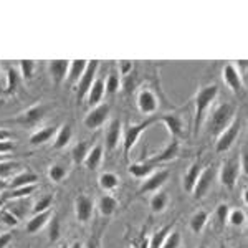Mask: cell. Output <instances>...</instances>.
Instances as JSON below:
<instances>
[{
    "mask_svg": "<svg viewBox=\"0 0 248 248\" xmlns=\"http://www.w3.org/2000/svg\"><path fill=\"white\" fill-rule=\"evenodd\" d=\"M218 94V86L217 85H205L202 88H199L197 94H195L194 99V134L197 136L199 131H201V126L205 119V114L209 111V108L212 106V103L215 101Z\"/></svg>",
    "mask_w": 248,
    "mask_h": 248,
    "instance_id": "6da1fadb",
    "label": "cell"
},
{
    "mask_svg": "<svg viewBox=\"0 0 248 248\" xmlns=\"http://www.w3.org/2000/svg\"><path fill=\"white\" fill-rule=\"evenodd\" d=\"M233 118H235V108L232 106L230 103H223V105L217 106L209 119L210 134L218 136L232 121H233Z\"/></svg>",
    "mask_w": 248,
    "mask_h": 248,
    "instance_id": "7a4b0ae2",
    "label": "cell"
},
{
    "mask_svg": "<svg viewBox=\"0 0 248 248\" xmlns=\"http://www.w3.org/2000/svg\"><path fill=\"white\" fill-rule=\"evenodd\" d=\"M153 123H155V118H149L142 123H138V124H129L126 129L123 131V151H124V157H127L129 153L133 151V147L138 144L139 138L147 127L151 126Z\"/></svg>",
    "mask_w": 248,
    "mask_h": 248,
    "instance_id": "3957f363",
    "label": "cell"
},
{
    "mask_svg": "<svg viewBox=\"0 0 248 248\" xmlns=\"http://www.w3.org/2000/svg\"><path fill=\"white\" fill-rule=\"evenodd\" d=\"M240 129H242V118L235 116L233 121H232L225 129L217 136V142H215V151L217 153H227L232 146L237 141Z\"/></svg>",
    "mask_w": 248,
    "mask_h": 248,
    "instance_id": "277c9868",
    "label": "cell"
},
{
    "mask_svg": "<svg viewBox=\"0 0 248 248\" xmlns=\"http://www.w3.org/2000/svg\"><path fill=\"white\" fill-rule=\"evenodd\" d=\"M240 170H242L240 157L227 159V161L222 164L220 172H218V179H220V182H222V186L230 190L233 189V187L237 186V181L240 177Z\"/></svg>",
    "mask_w": 248,
    "mask_h": 248,
    "instance_id": "5b68a950",
    "label": "cell"
},
{
    "mask_svg": "<svg viewBox=\"0 0 248 248\" xmlns=\"http://www.w3.org/2000/svg\"><path fill=\"white\" fill-rule=\"evenodd\" d=\"M98 68H99L98 60H91V62H88L85 73H83V77L79 78V81L77 83V99H78V103H81L83 99H86L88 91H90L91 85H93L94 79H96Z\"/></svg>",
    "mask_w": 248,
    "mask_h": 248,
    "instance_id": "8992f818",
    "label": "cell"
},
{
    "mask_svg": "<svg viewBox=\"0 0 248 248\" xmlns=\"http://www.w3.org/2000/svg\"><path fill=\"white\" fill-rule=\"evenodd\" d=\"M169 179V170L167 169H159L154 170L151 175H147L144 179V182L139 187V194H146V192H157L164 184Z\"/></svg>",
    "mask_w": 248,
    "mask_h": 248,
    "instance_id": "52a82bcc",
    "label": "cell"
},
{
    "mask_svg": "<svg viewBox=\"0 0 248 248\" xmlns=\"http://www.w3.org/2000/svg\"><path fill=\"white\" fill-rule=\"evenodd\" d=\"M46 114V106L45 105H35L29 108L27 111H23L22 114L17 116L15 123L22 124L25 127H31V126H37V124L42 121L43 116Z\"/></svg>",
    "mask_w": 248,
    "mask_h": 248,
    "instance_id": "ba28073f",
    "label": "cell"
},
{
    "mask_svg": "<svg viewBox=\"0 0 248 248\" xmlns=\"http://www.w3.org/2000/svg\"><path fill=\"white\" fill-rule=\"evenodd\" d=\"M108 116H109V105L103 103V105L94 106L85 118V126L88 129H98L99 126L106 123Z\"/></svg>",
    "mask_w": 248,
    "mask_h": 248,
    "instance_id": "9c48e42d",
    "label": "cell"
},
{
    "mask_svg": "<svg viewBox=\"0 0 248 248\" xmlns=\"http://www.w3.org/2000/svg\"><path fill=\"white\" fill-rule=\"evenodd\" d=\"M94 212V202L91 201L88 195H79L75 201V215H77V220L81 223L90 222L91 217H93Z\"/></svg>",
    "mask_w": 248,
    "mask_h": 248,
    "instance_id": "30bf717a",
    "label": "cell"
},
{
    "mask_svg": "<svg viewBox=\"0 0 248 248\" xmlns=\"http://www.w3.org/2000/svg\"><path fill=\"white\" fill-rule=\"evenodd\" d=\"M214 177H215V172L212 167H205V169H202L201 175H199L197 182H195V186H194V190H192L194 199H202L203 195L210 190L212 182H214Z\"/></svg>",
    "mask_w": 248,
    "mask_h": 248,
    "instance_id": "8fae6325",
    "label": "cell"
},
{
    "mask_svg": "<svg viewBox=\"0 0 248 248\" xmlns=\"http://www.w3.org/2000/svg\"><path fill=\"white\" fill-rule=\"evenodd\" d=\"M68 70H70V60H51L48 62V71H50L51 81L55 86H60L66 79Z\"/></svg>",
    "mask_w": 248,
    "mask_h": 248,
    "instance_id": "7c38bea8",
    "label": "cell"
},
{
    "mask_svg": "<svg viewBox=\"0 0 248 248\" xmlns=\"http://www.w3.org/2000/svg\"><path fill=\"white\" fill-rule=\"evenodd\" d=\"M159 101H157V96H155L153 91L144 88V90L139 91L138 94V108L142 114H154L157 111Z\"/></svg>",
    "mask_w": 248,
    "mask_h": 248,
    "instance_id": "4fadbf2b",
    "label": "cell"
},
{
    "mask_svg": "<svg viewBox=\"0 0 248 248\" xmlns=\"http://www.w3.org/2000/svg\"><path fill=\"white\" fill-rule=\"evenodd\" d=\"M222 78H223V81H225V85L229 86L233 93H240V91L243 90L242 73H240L238 68L235 65H232V63L225 65V68H223Z\"/></svg>",
    "mask_w": 248,
    "mask_h": 248,
    "instance_id": "5bb4252c",
    "label": "cell"
},
{
    "mask_svg": "<svg viewBox=\"0 0 248 248\" xmlns=\"http://www.w3.org/2000/svg\"><path fill=\"white\" fill-rule=\"evenodd\" d=\"M155 121H162L166 124V127L169 129V133L172 136V139H181L184 138V123L182 118L177 114H162L159 118H155Z\"/></svg>",
    "mask_w": 248,
    "mask_h": 248,
    "instance_id": "9a60e30c",
    "label": "cell"
},
{
    "mask_svg": "<svg viewBox=\"0 0 248 248\" xmlns=\"http://www.w3.org/2000/svg\"><path fill=\"white\" fill-rule=\"evenodd\" d=\"M51 217H53V212L50 210H45V212H40V214H33L31 217L27 220V232H29L30 235L37 233V232H40L42 229H45V227L48 225V222L51 220Z\"/></svg>",
    "mask_w": 248,
    "mask_h": 248,
    "instance_id": "2e32d148",
    "label": "cell"
},
{
    "mask_svg": "<svg viewBox=\"0 0 248 248\" xmlns=\"http://www.w3.org/2000/svg\"><path fill=\"white\" fill-rule=\"evenodd\" d=\"M121 136H123V124L119 119H113L106 129V149L114 151L119 146Z\"/></svg>",
    "mask_w": 248,
    "mask_h": 248,
    "instance_id": "e0dca14e",
    "label": "cell"
},
{
    "mask_svg": "<svg viewBox=\"0 0 248 248\" xmlns=\"http://www.w3.org/2000/svg\"><path fill=\"white\" fill-rule=\"evenodd\" d=\"M179 149H181V144H179L177 139H172V142H169L166 147H164L161 154H157L155 157L151 159V162H153L154 166L162 164V162H169V161H172V159L179 155Z\"/></svg>",
    "mask_w": 248,
    "mask_h": 248,
    "instance_id": "ac0fdd59",
    "label": "cell"
},
{
    "mask_svg": "<svg viewBox=\"0 0 248 248\" xmlns=\"http://www.w3.org/2000/svg\"><path fill=\"white\" fill-rule=\"evenodd\" d=\"M105 93H106V91H105V79L96 77L94 83L91 85L90 91H88V94H86L88 105L93 106V108L98 106L99 103H101V99H103V96H105Z\"/></svg>",
    "mask_w": 248,
    "mask_h": 248,
    "instance_id": "d6986e66",
    "label": "cell"
},
{
    "mask_svg": "<svg viewBox=\"0 0 248 248\" xmlns=\"http://www.w3.org/2000/svg\"><path fill=\"white\" fill-rule=\"evenodd\" d=\"M86 65H88V60H73V62H70V70H68V75H66L68 85L70 86L77 85L79 81V78L83 77V73H85Z\"/></svg>",
    "mask_w": 248,
    "mask_h": 248,
    "instance_id": "ffe728a7",
    "label": "cell"
},
{
    "mask_svg": "<svg viewBox=\"0 0 248 248\" xmlns=\"http://www.w3.org/2000/svg\"><path fill=\"white\" fill-rule=\"evenodd\" d=\"M201 172H202L201 162L195 161V162L190 164L189 169H187V172L184 174V184H182L184 190L189 192V194H192V190H194V186H195V182H197V179H199V175H201Z\"/></svg>",
    "mask_w": 248,
    "mask_h": 248,
    "instance_id": "44dd1931",
    "label": "cell"
},
{
    "mask_svg": "<svg viewBox=\"0 0 248 248\" xmlns=\"http://www.w3.org/2000/svg\"><path fill=\"white\" fill-rule=\"evenodd\" d=\"M38 181V175L35 172L25 170L20 172V174L14 175V179L9 182V189H20V187H27V186H35Z\"/></svg>",
    "mask_w": 248,
    "mask_h": 248,
    "instance_id": "7402d4cb",
    "label": "cell"
},
{
    "mask_svg": "<svg viewBox=\"0 0 248 248\" xmlns=\"http://www.w3.org/2000/svg\"><path fill=\"white\" fill-rule=\"evenodd\" d=\"M58 127L57 126H46V127H40V129L35 131L33 134L30 136L29 142L31 146H42V144H45L50 141L51 138H53L55 134H57Z\"/></svg>",
    "mask_w": 248,
    "mask_h": 248,
    "instance_id": "603a6c76",
    "label": "cell"
},
{
    "mask_svg": "<svg viewBox=\"0 0 248 248\" xmlns=\"http://www.w3.org/2000/svg\"><path fill=\"white\" fill-rule=\"evenodd\" d=\"M5 209L10 212V214H14L15 217L18 220H23L27 217V214L31 210L30 203H29V197L27 199H17V201H10L9 203L5 205Z\"/></svg>",
    "mask_w": 248,
    "mask_h": 248,
    "instance_id": "cb8c5ba5",
    "label": "cell"
},
{
    "mask_svg": "<svg viewBox=\"0 0 248 248\" xmlns=\"http://www.w3.org/2000/svg\"><path fill=\"white\" fill-rule=\"evenodd\" d=\"M71 138H73V129H71L70 124L60 126L57 134H55V149H65L68 144L71 142Z\"/></svg>",
    "mask_w": 248,
    "mask_h": 248,
    "instance_id": "d4e9b609",
    "label": "cell"
},
{
    "mask_svg": "<svg viewBox=\"0 0 248 248\" xmlns=\"http://www.w3.org/2000/svg\"><path fill=\"white\" fill-rule=\"evenodd\" d=\"M154 170H155V166L151 161L134 162L129 166V174L133 175V177H138V179H146L147 175H151Z\"/></svg>",
    "mask_w": 248,
    "mask_h": 248,
    "instance_id": "484cf974",
    "label": "cell"
},
{
    "mask_svg": "<svg viewBox=\"0 0 248 248\" xmlns=\"http://www.w3.org/2000/svg\"><path fill=\"white\" fill-rule=\"evenodd\" d=\"M101 162H103V146H99V144H98V146L91 147L83 164L86 166V169L94 170V169H98V167L101 166Z\"/></svg>",
    "mask_w": 248,
    "mask_h": 248,
    "instance_id": "4316f807",
    "label": "cell"
},
{
    "mask_svg": "<svg viewBox=\"0 0 248 248\" xmlns=\"http://www.w3.org/2000/svg\"><path fill=\"white\" fill-rule=\"evenodd\" d=\"M116 209H118V201L113 197V195H103L98 202V210L103 217H111L114 214Z\"/></svg>",
    "mask_w": 248,
    "mask_h": 248,
    "instance_id": "83f0119b",
    "label": "cell"
},
{
    "mask_svg": "<svg viewBox=\"0 0 248 248\" xmlns=\"http://www.w3.org/2000/svg\"><path fill=\"white\" fill-rule=\"evenodd\" d=\"M35 192V186L20 187V189H7L3 192V199L5 201H17V199H27Z\"/></svg>",
    "mask_w": 248,
    "mask_h": 248,
    "instance_id": "f1b7e54d",
    "label": "cell"
},
{
    "mask_svg": "<svg viewBox=\"0 0 248 248\" xmlns=\"http://www.w3.org/2000/svg\"><path fill=\"white\" fill-rule=\"evenodd\" d=\"M207 222H209V212H205V210L195 212L190 217V230L194 232V233H201V232L205 229Z\"/></svg>",
    "mask_w": 248,
    "mask_h": 248,
    "instance_id": "f546056e",
    "label": "cell"
},
{
    "mask_svg": "<svg viewBox=\"0 0 248 248\" xmlns=\"http://www.w3.org/2000/svg\"><path fill=\"white\" fill-rule=\"evenodd\" d=\"M98 182H99V187L105 192H111V190L118 189L119 177L116 174H113V172H103V174L99 175Z\"/></svg>",
    "mask_w": 248,
    "mask_h": 248,
    "instance_id": "4dcf8cb0",
    "label": "cell"
},
{
    "mask_svg": "<svg viewBox=\"0 0 248 248\" xmlns=\"http://www.w3.org/2000/svg\"><path fill=\"white\" fill-rule=\"evenodd\" d=\"M90 153V146H88L86 141H79L78 144H75V147L71 149V159H73V162L79 166V164L85 162L86 155Z\"/></svg>",
    "mask_w": 248,
    "mask_h": 248,
    "instance_id": "1f68e13d",
    "label": "cell"
},
{
    "mask_svg": "<svg viewBox=\"0 0 248 248\" xmlns=\"http://www.w3.org/2000/svg\"><path fill=\"white\" fill-rule=\"evenodd\" d=\"M174 230V223H170V225H166L162 227L159 232H155V233L151 237V240L147 242V248H161L164 240H166V237L169 235V232Z\"/></svg>",
    "mask_w": 248,
    "mask_h": 248,
    "instance_id": "d6a6232c",
    "label": "cell"
},
{
    "mask_svg": "<svg viewBox=\"0 0 248 248\" xmlns=\"http://www.w3.org/2000/svg\"><path fill=\"white\" fill-rule=\"evenodd\" d=\"M167 203H169V197H167L166 192H157L151 199V209H153V212H162L167 207Z\"/></svg>",
    "mask_w": 248,
    "mask_h": 248,
    "instance_id": "836d02e7",
    "label": "cell"
},
{
    "mask_svg": "<svg viewBox=\"0 0 248 248\" xmlns=\"http://www.w3.org/2000/svg\"><path fill=\"white\" fill-rule=\"evenodd\" d=\"M18 71L15 70V68H9L7 70V88H5V91L9 94H14L15 91H17V88H18Z\"/></svg>",
    "mask_w": 248,
    "mask_h": 248,
    "instance_id": "e575fe53",
    "label": "cell"
},
{
    "mask_svg": "<svg viewBox=\"0 0 248 248\" xmlns=\"http://www.w3.org/2000/svg\"><path fill=\"white\" fill-rule=\"evenodd\" d=\"M48 177L53 182H62L66 177V167L62 166V164H53L48 169Z\"/></svg>",
    "mask_w": 248,
    "mask_h": 248,
    "instance_id": "d590c367",
    "label": "cell"
},
{
    "mask_svg": "<svg viewBox=\"0 0 248 248\" xmlns=\"http://www.w3.org/2000/svg\"><path fill=\"white\" fill-rule=\"evenodd\" d=\"M181 242H182L181 232L170 230L169 235H167L166 240H164V243H162L161 248H179V247H181Z\"/></svg>",
    "mask_w": 248,
    "mask_h": 248,
    "instance_id": "8d00e7d4",
    "label": "cell"
},
{
    "mask_svg": "<svg viewBox=\"0 0 248 248\" xmlns=\"http://www.w3.org/2000/svg\"><path fill=\"white\" fill-rule=\"evenodd\" d=\"M229 214H230V207L227 203H218L217 209H215V218H217L220 227H225L229 222Z\"/></svg>",
    "mask_w": 248,
    "mask_h": 248,
    "instance_id": "74e56055",
    "label": "cell"
},
{
    "mask_svg": "<svg viewBox=\"0 0 248 248\" xmlns=\"http://www.w3.org/2000/svg\"><path fill=\"white\" fill-rule=\"evenodd\" d=\"M119 77H118V73L116 71H111L109 75H108V79L105 81V91L108 94H114L116 91L119 90Z\"/></svg>",
    "mask_w": 248,
    "mask_h": 248,
    "instance_id": "f35d334b",
    "label": "cell"
},
{
    "mask_svg": "<svg viewBox=\"0 0 248 248\" xmlns=\"http://www.w3.org/2000/svg\"><path fill=\"white\" fill-rule=\"evenodd\" d=\"M18 222L20 220L15 217L14 214H10L5 207L0 210V225H5V227H9V229H12V227H17Z\"/></svg>",
    "mask_w": 248,
    "mask_h": 248,
    "instance_id": "ab89813d",
    "label": "cell"
},
{
    "mask_svg": "<svg viewBox=\"0 0 248 248\" xmlns=\"http://www.w3.org/2000/svg\"><path fill=\"white\" fill-rule=\"evenodd\" d=\"M60 238V220L58 217H51V220L48 222V240L51 243H55Z\"/></svg>",
    "mask_w": 248,
    "mask_h": 248,
    "instance_id": "60d3db41",
    "label": "cell"
},
{
    "mask_svg": "<svg viewBox=\"0 0 248 248\" xmlns=\"http://www.w3.org/2000/svg\"><path fill=\"white\" fill-rule=\"evenodd\" d=\"M20 73L25 79H31L35 73V62L33 60H20Z\"/></svg>",
    "mask_w": 248,
    "mask_h": 248,
    "instance_id": "b9f144b4",
    "label": "cell"
},
{
    "mask_svg": "<svg viewBox=\"0 0 248 248\" xmlns=\"http://www.w3.org/2000/svg\"><path fill=\"white\" fill-rule=\"evenodd\" d=\"M51 203H53V197H51V195H45V197L40 199L37 203H33V205H31V212H33V214H40V212L50 210Z\"/></svg>",
    "mask_w": 248,
    "mask_h": 248,
    "instance_id": "7bdbcfd3",
    "label": "cell"
},
{
    "mask_svg": "<svg viewBox=\"0 0 248 248\" xmlns=\"http://www.w3.org/2000/svg\"><path fill=\"white\" fill-rule=\"evenodd\" d=\"M229 223H232L233 227H242L243 223H245V214H243V210H240V209L230 210Z\"/></svg>",
    "mask_w": 248,
    "mask_h": 248,
    "instance_id": "ee69618b",
    "label": "cell"
},
{
    "mask_svg": "<svg viewBox=\"0 0 248 248\" xmlns=\"http://www.w3.org/2000/svg\"><path fill=\"white\" fill-rule=\"evenodd\" d=\"M18 164L14 162V161H2L0 162V179H5L9 177V175L17 169Z\"/></svg>",
    "mask_w": 248,
    "mask_h": 248,
    "instance_id": "f6af8a7d",
    "label": "cell"
},
{
    "mask_svg": "<svg viewBox=\"0 0 248 248\" xmlns=\"http://www.w3.org/2000/svg\"><path fill=\"white\" fill-rule=\"evenodd\" d=\"M119 70H121L123 77H127L129 71H133V62H129V60H123V62H119Z\"/></svg>",
    "mask_w": 248,
    "mask_h": 248,
    "instance_id": "bcb514c9",
    "label": "cell"
},
{
    "mask_svg": "<svg viewBox=\"0 0 248 248\" xmlns=\"http://www.w3.org/2000/svg\"><path fill=\"white\" fill-rule=\"evenodd\" d=\"M12 149H14V146H12L10 141H3L0 142V155H7L12 153Z\"/></svg>",
    "mask_w": 248,
    "mask_h": 248,
    "instance_id": "7dc6e473",
    "label": "cell"
},
{
    "mask_svg": "<svg viewBox=\"0 0 248 248\" xmlns=\"http://www.w3.org/2000/svg\"><path fill=\"white\" fill-rule=\"evenodd\" d=\"M10 242H12V233H9V232L0 233V248H7Z\"/></svg>",
    "mask_w": 248,
    "mask_h": 248,
    "instance_id": "c3c4849f",
    "label": "cell"
},
{
    "mask_svg": "<svg viewBox=\"0 0 248 248\" xmlns=\"http://www.w3.org/2000/svg\"><path fill=\"white\" fill-rule=\"evenodd\" d=\"M3 141H10V133L5 129H0V142Z\"/></svg>",
    "mask_w": 248,
    "mask_h": 248,
    "instance_id": "681fc988",
    "label": "cell"
},
{
    "mask_svg": "<svg viewBox=\"0 0 248 248\" xmlns=\"http://www.w3.org/2000/svg\"><path fill=\"white\" fill-rule=\"evenodd\" d=\"M7 189H9V182L5 179H0V194H3Z\"/></svg>",
    "mask_w": 248,
    "mask_h": 248,
    "instance_id": "f907efd6",
    "label": "cell"
},
{
    "mask_svg": "<svg viewBox=\"0 0 248 248\" xmlns=\"http://www.w3.org/2000/svg\"><path fill=\"white\" fill-rule=\"evenodd\" d=\"M70 248H83V243H79V242H73L70 245Z\"/></svg>",
    "mask_w": 248,
    "mask_h": 248,
    "instance_id": "816d5d0a",
    "label": "cell"
},
{
    "mask_svg": "<svg viewBox=\"0 0 248 248\" xmlns=\"http://www.w3.org/2000/svg\"><path fill=\"white\" fill-rule=\"evenodd\" d=\"M86 248H98V247H96V243L94 242H90V243H88V247Z\"/></svg>",
    "mask_w": 248,
    "mask_h": 248,
    "instance_id": "f5cc1de1",
    "label": "cell"
},
{
    "mask_svg": "<svg viewBox=\"0 0 248 248\" xmlns=\"http://www.w3.org/2000/svg\"><path fill=\"white\" fill-rule=\"evenodd\" d=\"M57 248H70V245H66V243H62V245L57 247Z\"/></svg>",
    "mask_w": 248,
    "mask_h": 248,
    "instance_id": "db71d44e",
    "label": "cell"
},
{
    "mask_svg": "<svg viewBox=\"0 0 248 248\" xmlns=\"http://www.w3.org/2000/svg\"><path fill=\"white\" fill-rule=\"evenodd\" d=\"M2 161H7V155H0V162Z\"/></svg>",
    "mask_w": 248,
    "mask_h": 248,
    "instance_id": "11a10c76",
    "label": "cell"
},
{
    "mask_svg": "<svg viewBox=\"0 0 248 248\" xmlns=\"http://www.w3.org/2000/svg\"><path fill=\"white\" fill-rule=\"evenodd\" d=\"M220 248H229V247H225V245H222V247H220Z\"/></svg>",
    "mask_w": 248,
    "mask_h": 248,
    "instance_id": "9f6ffc18",
    "label": "cell"
},
{
    "mask_svg": "<svg viewBox=\"0 0 248 248\" xmlns=\"http://www.w3.org/2000/svg\"><path fill=\"white\" fill-rule=\"evenodd\" d=\"M199 248H207V247H199Z\"/></svg>",
    "mask_w": 248,
    "mask_h": 248,
    "instance_id": "6f0895ef",
    "label": "cell"
},
{
    "mask_svg": "<svg viewBox=\"0 0 248 248\" xmlns=\"http://www.w3.org/2000/svg\"><path fill=\"white\" fill-rule=\"evenodd\" d=\"M0 103H2V99H0Z\"/></svg>",
    "mask_w": 248,
    "mask_h": 248,
    "instance_id": "680465c9",
    "label": "cell"
},
{
    "mask_svg": "<svg viewBox=\"0 0 248 248\" xmlns=\"http://www.w3.org/2000/svg\"><path fill=\"white\" fill-rule=\"evenodd\" d=\"M0 75H2V71H0Z\"/></svg>",
    "mask_w": 248,
    "mask_h": 248,
    "instance_id": "91938a15",
    "label": "cell"
}]
</instances>
